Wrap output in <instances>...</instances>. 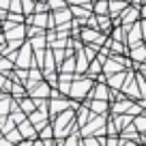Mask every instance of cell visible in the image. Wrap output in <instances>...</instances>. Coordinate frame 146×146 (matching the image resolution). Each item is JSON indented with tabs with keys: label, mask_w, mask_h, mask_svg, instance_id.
<instances>
[{
	"label": "cell",
	"mask_w": 146,
	"mask_h": 146,
	"mask_svg": "<svg viewBox=\"0 0 146 146\" xmlns=\"http://www.w3.org/2000/svg\"><path fill=\"white\" fill-rule=\"evenodd\" d=\"M35 52H32L30 43H24L22 50L17 52V60H15V69H24V71H28V69H35Z\"/></svg>",
	"instance_id": "7a4b0ae2"
},
{
	"label": "cell",
	"mask_w": 146,
	"mask_h": 146,
	"mask_svg": "<svg viewBox=\"0 0 146 146\" xmlns=\"http://www.w3.org/2000/svg\"><path fill=\"white\" fill-rule=\"evenodd\" d=\"M17 129H19V133H22V137H24V140H32V142H35V140H39V131L35 129V125H32L30 120L22 123Z\"/></svg>",
	"instance_id": "30bf717a"
},
{
	"label": "cell",
	"mask_w": 146,
	"mask_h": 146,
	"mask_svg": "<svg viewBox=\"0 0 146 146\" xmlns=\"http://www.w3.org/2000/svg\"><path fill=\"white\" fill-rule=\"evenodd\" d=\"M120 146H137V142H129V140H123V137H120Z\"/></svg>",
	"instance_id": "7402d4cb"
},
{
	"label": "cell",
	"mask_w": 146,
	"mask_h": 146,
	"mask_svg": "<svg viewBox=\"0 0 146 146\" xmlns=\"http://www.w3.org/2000/svg\"><path fill=\"white\" fill-rule=\"evenodd\" d=\"M129 7L131 5L125 2V0H110V17H120Z\"/></svg>",
	"instance_id": "7c38bea8"
},
{
	"label": "cell",
	"mask_w": 146,
	"mask_h": 146,
	"mask_svg": "<svg viewBox=\"0 0 146 146\" xmlns=\"http://www.w3.org/2000/svg\"><path fill=\"white\" fill-rule=\"evenodd\" d=\"M22 9H24V15L30 17V15H35V11H36V2L35 0H22Z\"/></svg>",
	"instance_id": "2e32d148"
},
{
	"label": "cell",
	"mask_w": 146,
	"mask_h": 146,
	"mask_svg": "<svg viewBox=\"0 0 146 146\" xmlns=\"http://www.w3.org/2000/svg\"><path fill=\"white\" fill-rule=\"evenodd\" d=\"M92 13L103 17V15H110V0H97L92 5Z\"/></svg>",
	"instance_id": "5bb4252c"
},
{
	"label": "cell",
	"mask_w": 146,
	"mask_h": 146,
	"mask_svg": "<svg viewBox=\"0 0 146 146\" xmlns=\"http://www.w3.org/2000/svg\"><path fill=\"white\" fill-rule=\"evenodd\" d=\"M9 13H15V15H24V9H22V0H11V9ZM26 17V15H24Z\"/></svg>",
	"instance_id": "d6986e66"
},
{
	"label": "cell",
	"mask_w": 146,
	"mask_h": 146,
	"mask_svg": "<svg viewBox=\"0 0 146 146\" xmlns=\"http://www.w3.org/2000/svg\"><path fill=\"white\" fill-rule=\"evenodd\" d=\"M92 118H95V114H92L90 110H88V105H84V103H82V108H80L78 112H75V120H78V127H80V131H82V129L86 127V125L90 123Z\"/></svg>",
	"instance_id": "ba28073f"
},
{
	"label": "cell",
	"mask_w": 146,
	"mask_h": 146,
	"mask_svg": "<svg viewBox=\"0 0 146 146\" xmlns=\"http://www.w3.org/2000/svg\"><path fill=\"white\" fill-rule=\"evenodd\" d=\"M95 84L97 82L92 78H88V75H75V80H73V84H71V95H69V99L78 101V103H82L84 99H90Z\"/></svg>",
	"instance_id": "6da1fadb"
},
{
	"label": "cell",
	"mask_w": 146,
	"mask_h": 146,
	"mask_svg": "<svg viewBox=\"0 0 146 146\" xmlns=\"http://www.w3.org/2000/svg\"><path fill=\"white\" fill-rule=\"evenodd\" d=\"M144 64H146V62H144Z\"/></svg>",
	"instance_id": "4316f807"
},
{
	"label": "cell",
	"mask_w": 146,
	"mask_h": 146,
	"mask_svg": "<svg viewBox=\"0 0 146 146\" xmlns=\"http://www.w3.org/2000/svg\"><path fill=\"white\" fill-rule=\"evenodd\" d=\"M125 2H129V5H131V2H133V0H125Z\"/></svg>",
	"instance_id": "d4e9b609"
},
{
	"label": "cell",
	"mask_w": 146,
	"mask_h": 146,
	"mask_svg": "<svg viewBox=\"0 0 146 146\" xmlns=\"http://www.w3.org/2000/svg\"><path fill=\"white\" fill-rule=\"evenodd\" d=\"M69 7H90L92 0H64Z\"/></svg>",
	"instance_id": "ffe728a7"
},
{
	"label": "cell",
	"mask_w": 146,
	"mask_h": 146,
	"mask_svg": "<svg viewBox=\"0 0 146 146\" xmlns=\"http://www.w3.org/2000/svg\"><path fill=\"white\" fill-rule=\"evenodd\" d=\"M120 92H123L127 99H131V101H140L142 99L140 86H137V73H133L131 69H129V73H127V82H125V86H123Z\"/></svg>",
	"instance_id": "3957f363"
},
{
	"label": "cell",
	"mask_w": 146,
	"mask_h": 146,
	"mask_svg": "<svg viewBox=\"0 0 146 146\" xmlns=\"http://www.w3.org/2000/svg\"><path fill=\"white\" fill-rule=\"evenodd\" d=\"M123 71H127V69H125L123 64L118 62V60H114L112 56H110L108 62L103 64V75H105V78H112V75H116V73H123Z\"/></svg>",
	"instance_id": "9c48e42d"
},
{
	"label": "cell",
	"mask_w": 146,
	"mask_h": 146,
	"mask_svg": "<svg viewBox=\"0 0 146 146\" xmlns=\"http://www.w3.org/2000/svg\"><path fill=\"white\" fill-rule=\"evenodd\" d=\"M32 146H45V144H43V140H36V142H35Z\"/></svg>",
	"instance_id": "cb8c5ba5"
},
{
	"label": "cell",
	"mask_w": 146,
	"mask_h": 146,
	"mask_svg": "<svg viewBox=\"0 0 146 146\" xmlns=\"http://www.w3.org/2000/svg\"><path fill=\"white\" fill-rule=\"evenodd\" d=\"M133 127L137 133H146V114H140L133 118Z\"/></svg>",
	"instance_id": "9a60e30c"
},
{
	"label": "cell",
	"mask_w": 146,
	"mask_h": 146,
	"mask_svg": "<svg viewBox=\"0 0 146 146\" xmlns=\"http://www.w3.org/2000/svg\"><path fill=\"white\" fill-rule=\"evenodd\" d=\"M103 146H120V137H103Z\"/></svg>",
	"instance_id": "44dd1931"
},
{
	"label": "cell",
	"mask_w": 146,
	"mask_h": 146,
	"mask_svg": "<svg viewBox=\"0 0 146 146\" xmlns=\"http://www.w3.org/2000/svg\"><path fill=\"white\" fill-rule=\"evenodd\" d=\"M133 105H135V101H131V99L114 101V103H112V116H125V114H129Z\"/></svg>",
	"instance_id": "52a82bcc"
},
{
	"label": "cell",
	"mask_w": 146,
	"mask_h": 146,
	"mask_svg": "<svg viewBox=\"0 0 146 146\" xmlns=\"http://www.w3.org/2000/svg\"><path fill=\"white\" fill-rule=\"evenodd\" d=\"M140 15H142V19H146V5L140 9Z\"/></svg>",
	"instance_id": "603a6c76"
},
{
	"label": "cell",
	"mask_w": 146,
	"mask_h": 146,
	"mask_svg": "<svg viewBox=\"0 0 146 146\" xmlns=\"http://www.w3.org/2000/svg\"><path fill=\"white\" fill-rule=\"evenodd\" d=\"M52 90H54V86H50L47 82H41V84H36L35 88L28 90V97H30V99H47L50 101Z\"/></svg>",
	"instance_id": "5b68a950"
},
{
	"label": "cell",
	"mask_w": 146,
	"mask_h": 146,
	"mask_svg": "<svg viewBox=\"0 0 146 146\" xmlns=\"http://www.w3.org/2000/svg\"><path fill=\"white\" fill-rule=\"evenodd\" d=\"M39 140L47 142V140H56V133H54V127H52V123L47 125L43 131H39Z\"/></svg>",
	"instance_id": "e0dca14e"
},
{
	"label": "cell",
	"mask_w": 146,
	"mask_h": 146,
	"mask_svg": "<svg viewBox=\"0 0 146 146\" xmlns=\"http://www.w3.org/2000/svg\"><path fill=\"white\" fill-rule=\"evenodd\" d=\"M129 58H131L133 67H140V64H144V62H146V43L129 52Z\"/></svg>",
	"instance_id": "4fadbf2b"
},
{
	"label": "cell",
	"mask_w": 146,
	"mask_h": 146,
	"mask_svg": "<svg viewBox=\"0 0 146 146\" xmlns=\"http://www.w3.org/2000/svg\"><path fill=\"white\" fill-rule=\"evenodd\" d=\"M35 2H41V0H35Z\"/></svg>",
	"instance_id": "484cf974"
},
{
	"label": "cell",
	"mask_w": 146,
	"mask_h": 146,
	"mask_svg": "<svg viewBox=\"0 0 146 146\" xmlns=\"http://www.w3.org/2000/svg\"><path fill=\"white\" fill-rule=\"evenodd\" d=\"M90 99H97V101H110V103H112V88H110L105 82H97L95 88H92Z\"/></svg>",
	"instance_id": "8992f818"
},
{
	"label": "cell",
	"mask_w": 146,
	"mask_h": 146,
	"mask_svg": "<svg viewBox=\"0 0 146 146\" xmlns=\"http://www.w3.org/2000/svg\"><path fill=\"white\" fill-rule=\"evenodd\" d=\"M127 73H129V69H127V71H123V73H116V75L108 78V82H105V84H108L112 90H123L125 82H127Z\"/></svg>",
	"instance_id": "8fae6325"
},
{
	"label": "cell",
	"mask_w": 146,
	"mask_h": 146,
	"mask_svg": "<svg viewBox=\"0 0 146 146\" xmlns=\"http://www.w3.org/2000/svg\"><path fill=\"white\" fill-rule=\"evenodd\" d=\"M47 5H50V11H52V13H56V11H62V9H67V7H69L64 0H50Z\"/></svg>",
	"instance_id": "ac0fdd59"
},
{
	"label": "cell",
	"mask_w": 146,
	"mask_h": 146,
	"mask_svg": "<svg viewBox=\"0 0 146 146\" xmlns=\"http://www.w3.org/2000/svg\"><path fill=\"white\" fill-rule=\"evenodd\" d=\"M84 105H88V110H90L95 116H108L110 112H112V103L110 101H97V99H88Z\"/></svg>",
	"instance_id": "277c9868"
}]
</instances>
